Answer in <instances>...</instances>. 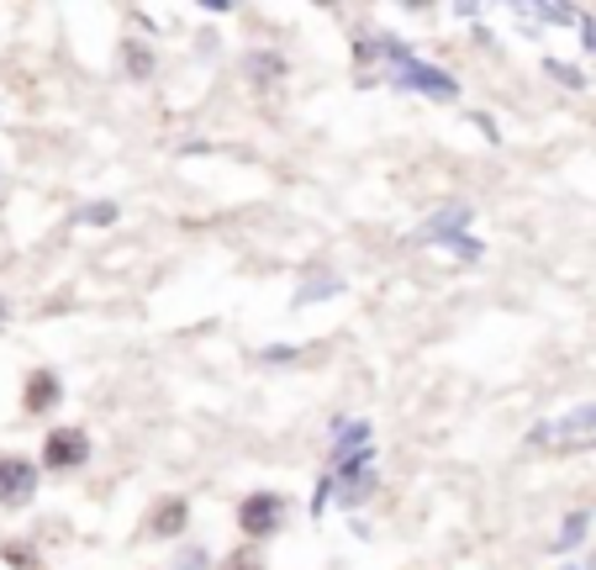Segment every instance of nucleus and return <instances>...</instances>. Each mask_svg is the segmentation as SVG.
<instances>
[{
  "mask_svg": "<svg viewBox=\"0 0 596 570\" xmlns=\"http://www.w3.org/2000/svg\"><path fill=\"white\" fill-rule=\"evenodd\" d=\"M0 317H6V302H0Z\"/></svg>",
  "mask_w": 596,
  "mask_h": 570,
  "instance_id": "obj_13",
  "label": "nucleus"
},
{
  "mask_svg": "<svg viewBox=\"0 0 596 570\" xmlns=\"http://www.w3.org/2000/svg\"><path fill=\"white\" fill-rule=\"evenodd\" d=\"M280 523H285V497H275V491H254V497H243L238 529L248 533V539H275Z\"/></svg>",
  "mask_w": 596,
  "mask_h": 570,
  "instance_id": "obj_3",
  "label": "nucleus"
},
{
  "mask_svg": "<svg viewBox=\"0 0 596 570\" xmlns=\"http://www.w3.org/2000/svg\"><path fill=\"white\" fill-rule=\"evenodd\" d=\"M549 69H555V75H559V80H565V85H586V80H580V75H576V69H565V63H549Z\"/></svg>",
  "mask_w": 596,
  "mask_h": 570,
  "instance_id": "obj_12",
  "label": "nucleus"
},
{
  "mask_svg": "<svg viewBox=\"0 0 596 570\" xmlns=\"http://www.w3.org/2000/svg\"><path fill=\"white\" fill-rule=\"evenodd\" d=\"M59 402V381L48 375V370H38L32 381H27V412H48Z\"/></svg>",
  "mask_w": 596,
  "mask_h": 570,
  "instance_id": "obj_6",
  "label": "nucleus"
},
{
  "mask_svg": "<svg viewBox=\"0 0 596 570\" xmlns=\"http://www.w3.org/2000/svg\"><path fill=\"white\" fill-rule=\"evenodd\" d=\"M85 454H90V439H85L80 428H53V433H48V444H42V460H48L53 470L85 465Z\"/></svg>",
  "mask_w": 596,
  "mask_h": 570,
  "instance_id": "obj_5",
  "label": "nucleus"
},
{
  "mask_svg": "<svg viewBox=\"0 0 596 570\" xmlns=\"http://www.w3.org/2000/svg\"><path fill=\"white\" fill-rule=\"evenodd\" d=\"M586 523H592V512H576V518L565 523V533H559V544H555V550H576V544H580V533H586Z\"/></svg>",
  "mask_w": 596,
  "mask_h": 570,
  "instance_id": "obj_8",
  "label": "nucleus"
},
{
  "mask_svg": "<svg viewBox=\"0 0 596 570\" xmlns=\"http://www.w3.org/2000/svg\"><path fill=\"white\" fill-rule=\"evenodd\" d=\"M185 518H190V508H185L179 497H169V502H159V512H154V533L175 539V533L185 529Z\"/></svg>",
  "mask_w": 596,
  "mask_h": 570,
  "instance_id": "obj_7",
  "label": "nucleus"
},
{
  "mask_svg": "<svg viewBox=\"0 0 596 570\" xmlns=\"http://www.w3.org/2000/svg\"><path fill=\"white\" fill-rule=\"evenodd\" d=\"M592 570H596V560H592Z\"/></svg>",
  "mask_w": 596,
  "mask_h": 570,
  "instance_id": "obj_14",
  "label": "nucleus"
},
{
  "mask_svg": "<svg viewBox=\"0 0 596 570\" xmlns=\"http://www.w3.org/2000/svg\"><path fill=\"white\" fill-rule=\"evenodd\" d=\"M32 491H38V465L21 460V454H6V460H0V502H6V508H27Z\"/></svg>",
  "mask_w": 596,
  "mask_h": 570,
  "instance_id": "obj_4",
  "label": "nucleus"
},
{
  "mask_svg": "<svg viewBox=\"0 0 596 570\" xmlns=\"http://www.w3.org/2000/svg\"><path fill=\"white\" fill-rule=\"evenodd\" d=\"M534 449H580V444H596V407H576L565 417H549L528 433Z\"/></svg>",
  "mask_w": 596,
  "mask_h": 570,
  "instance_id": "obj_2",
  "label": "nucleus"
},
{
  "mask_svg": "<svg viewBox=\"0 0 596 570\" xmlns=\"http://www.w3.org/2000/svg\"><path fill=\"white\" fill-rule=\"evenodd\" d=\"M359 53L364 59H380L391 63V75H397V85H407V90H428V96H438V101H455L459 85L443 75V69H433V63H422L418 53H407L397 38H364L359 42Z\"/></svg>",
  "mask_w": 596,
  "mask_h": 570,
  "instance_id": "obj_1",
  "label": "nucleus"
},
{
  "mask_svg": "<svg viewBox=\"0 0 596 570\" xmlns=\"http://www.w3.org/2000/svg\"><path fill=\"white\" fill-rule=\"evenodd\" d=\"M222 570H264V560H258V550H254V544H243V550L233 554V560H227V566H222Z\"/></svg>",
  "mask_w": 596,
  "mask_h": 570,
  "instance_id": "obj_10",
  "label": "nucleus"
},
{
  "mask_svg": "<svg viewBox=\"0 0 596 570\" xmlns=\"http://www.w3.org/2000/svg\"><path fill=\"white\" fill-rule=\"evenodd\" d=\"M459 223H470V212H465V206H455V212H443V217H433V223L422 227V233H455Z\"/></svg>",
  "mask_w": 596,
  "mask_h": 570,
  "instance_id": "obj_9",
  "label": "nucleus"
},
{
  "mask_svg": "<svg viewBox=\"0 0 596 570\" xmlns=\"http://www.w3.org/2000/svg\"><path fill=\"white\" fill-rule=\"evenodd\" d=\"M85 217H90V223H117V206H111V202H100V206H90Z\"/></svg>",
  "mask_w": 596,
  "mask_h": 570,
  "instance_id": "obj_11",
  "label": "nucleus"
}]
</instances>
